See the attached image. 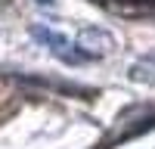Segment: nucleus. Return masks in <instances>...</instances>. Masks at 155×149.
I'll return each mask as SVG.
<instances>
[{
	"instance_id": "obj_1",
	"label": "nucleus",
	"mask_w": 155,
	"mask_h": 149,
	"mask_svg": "<svg viewBox=\"0 0 155 149\" xmlns=\"http://www.w3.org/2000/svg\"><path fill=\"white\" fill-rule=\"evenodd\" d=\"M31 37H34L37 44L50 47V53H53L56 59H62V62H68V65H78V62H84V59H87L81 50H74V47H71L62 34H56V31L44 28V25H31Z\"/></svg>"
},
{
	"instance_id": "obj_2",
	"label": "nucleus",
	"mask_w": 155,
	"mask_h": 149,
	"mask_svg": "<svg viewBox=\"0 0 155 149\" xmlns=\"http://www.w3.org/2000/svg\"><path fill=\"white\" fill-rule=\"evenodd\" d=\"M78 47H81V53L87 59H99V56H109L112 53V34L102 31V28H84L81 34H78Z\"/></svg>"
}]
</instances>
